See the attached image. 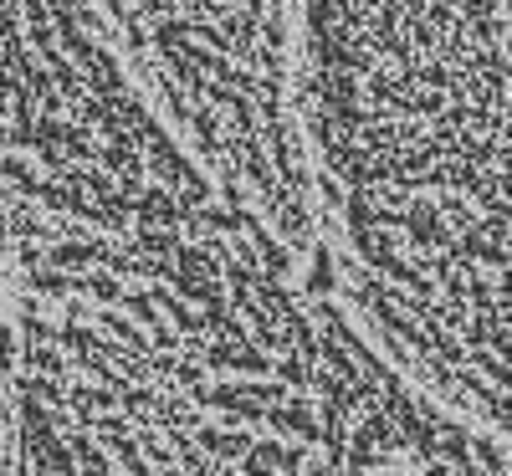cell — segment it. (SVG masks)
Here are the masks:
<instances>
[{
	"label": "cell",
	"instance_id": "obj_1",
	"mask_svg": "<svg viewBox=\"0 0 512 476\" xmlns=\"http://www.w3.org/2000/svg\"><path fill=\"white\" fill-rule=\"evenodd\" d=\"M6 476H507L169 134L82 0H0Z\"/></svg>",
	"mask_w": 512,
	"mask_h": 476
},
{
	"label": "cell",
	"instance_id": "obj_2",
	"mask_svg": "<svg viewBox=\"0 0 512 476\" xmlns=\"http://www.w3.org/2000/svg\"><path fill=\"white\" fill-rule=\"evenodd\" d=\"M292 57L333 297L507 436V0H292Z\"/></svg>",
	"mask_w": 512,
	"mask_h": 476
}]
</instances>
